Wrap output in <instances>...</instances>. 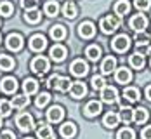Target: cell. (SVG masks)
<instances>
[{
    "label": "cell",
    "instance_id": "obj_1",
    "mask_svg": "<svg viewBox=\"0 0 151 139\" xmlns=\"http://www.w3.org/2000/svg\"><path fill=\"white\" fill-rule=\"evenodd\" d=\"M118 26H120V17L118 16H106V17H103L101 21H99V28H101V31L103 33H106V35H111L113 31L118 30Z\"/></svg>",
    "mask_w": 151,
    "mask_h": 139
},
{
    "label": "cell",
    "instance_id": "obj_2",
    "mask_svg": "<svg viewBox=\"0 0 151 139\" xmlns=\"http://www.w3.org/2000/svg\"><path fill=\"white\" fill-rule=\"evenodd\" d=\"M150 40H151V37L146 35L144 31H139V33L136 35V47H137V52H139L141 56H146V54L151 52Z\"/></svg>",
    "mask_w": 151,
    "mask_h": 139
},
{
    "label": "cell",
    "instance_id": "obj_3",
    "mask_svg": "<svg viewBox=\"0 0 151 139\" xmlns=\"http://www.w3.org/2000/svg\"><path fill=\"white\" fill-rule=\"evenodd\" d=\"M49 59L44 58V56H37L33 61H31V71L37 73V75H44L49 71Z\"/></svg>",
    "mask_w": 151,
    "mask_h": 139
},
{
    "label": "cell",
    "instance_id": "obj_4",
    "mask_svg": "<svg viewBox=\"0 0 151 139\" xmlns=\"http://www.w3.org/2000/svg\"><path fill=\"white\" fill-rule=\"evenodd\" d=\"M111 47L115 52H125L129 47H130V38L123 33V35H116L111 42Z\"/></svg>",
    "mask_w": 151,
    "mask_h": 139
},
{
    "label": "cell",
    "instance_id": "obj_5",
    "mask_svg": "<svg viewBox=\"0 0 151 139\" xmlns=\"http://www.w3.org/2000/svg\"><path fill=\"white\" fill-rule=\"evenodd\" d=\"M16 125L19 127V130L28 132V130L33 129V117H31L30 113H21V115H17V118H16Z\"/></svg>",
    "mask_w": 151,
    "mask_h": 139
},
{
    "label": "cell",
    "instance_id": "obj_6",
    "mask_svg": "<svg viewBox=\"0 0 151 139\" xmlns=\"http://www.w3.org/2000/svg\"><path fill=\"white\" fill-rule=\"evenodd\" d=\"M5 45H7L9 50H14V52L21 50L23 49V37L19 33H11L7 37V40H5Z\"/></svg>",
    "mask_w": 151,
    "mask_h": 139
},
{
    "label": "cell",
    "instance_id": "obj_7",
    "mask_svg": "<svg viewBox=\"0 0 151 139\" xmlns=\"http://www.w3.org/2000/svg\"><path fill=\"white\" fill-rule=\"evenodd\" d=\"M70 70H71V73L75 77H83V75L89 73V64L83 61V59H75V61L71 63Z\"/></svg>",
    "mask_w": 151,
    "mask_h": 139
},
{
    "label": "cell",
    "instance_id": "obj_8",
    "mask_svg": "<svg viewBox=\"0 0 151 139\" xmlns=\"http://www.w3.org/2000/svg\"><path fill=\"white\" fill-rule=\"evenodd\" d=\"M101 99H103L104 103H108V104L116 103V101H118V92H116V89L111 87V85H106L104 89H101Z\"/></svg>",
    "mask_w": 151,
    "mask_h": 139
},
{
    "label": "cell",
    "instance_id": "obj_9",
    "mask_svg": "<svg viewBox=\"0 0 151 139\" xmlns=\"http://www.w3.org/2000/svg\"><path fill=\"white\" fill-rule=\"evenodd\" d=\"M94 33H96V26H94L92 21H83V23L78 24V35H80V38H92Z\"/></svg>",
    "mask_w": 151,
    "mask_h": 139
},
{
    "label": "cell",
    "instance_id": "obj_10",
    "mask_svg": "<svg viewBox=\"0 0 151 139\" xmlns=\"http://www.w3.org/2000/svg\"><path fill=\"white\" fill-rule=\"evenodd\" d=\"M45 47H47V40H45L44 35L37 33V35H33V37L30 38V49L31 50H35V52H42Z\"/></svg>",
    "mask_w": 151,
    "mask_h": 139
},
{
    "label": "cell",
    "instance_id": "obj_11",
    "mask_svg": "<svg viewBox=\"0 0 151 139\" xmlns=\"http://www.w3.org/2000/svg\"><path fill=\"white\" fill-rule=\"evenodd\" d=\"M63 117H64V109H63V106L54 104V106H50V108L47 109V120H49V122H52V124L61 122V120H63Z\"/></svg>",
    "mask_w": 151,
    "mask_h": 139
},
{
    "label": "cell",
    "instance_id": "obj_12",
    "mask_svg": "<svg viewBox=\"0 0 151 139\" xmlns=\"http://www.w3.org/2000/svg\"><path fill=\"white\" fill-rule=\"evenodd\" d=\"M148 26V17L144 14H136L132 19H130V28L134 31H144V28Z\"/></svg>",
    "mask_w": 151,
    "mask_h": 139
},
{
    "label": "cell",
    "instance_id": "obj_13",
    "mask_svg": "<svg viewBox=\"0 0 151 139\" xmlns=\"http://www.w3.org/2000/svg\"><path fill=\"white\" fill-rule=\"evenodd\" d=\"M0 89H2L5 94H14L16 89H17V82H16V78L5 77L2 82H0Z\"/></svg>",
    "mask_w": 151,
    "mask_h": 139
},
{
    "label": "cell",
    "instance_id": "obj_14",
    "mask_svg": "<svg viewBox=\"0 0 151 139\" xmlns=\"http://www.w3.org/2000/svg\"><path fill=\"white\" fill-rule=\"evenodd\" d=\"M37 136H38V139H54V132L47 124L40 122V124H37Z\"/></svg>",
    "mask_w": 151,
    "mask_h": 139
},
{
    "label": "cell",
    "instance_id": "obj_15",
    "mask_svg": "<svg viewBox=\"0 0 151 139\" xmlns=\"http://www.w3.org/2000/svg\"><path fill=\"white\" fill-rule=\"evenodd\" d=\"M115 78H116L118 84H129V82L132 80V73H130L129 68L122 66V68H118V70L115 71Z\"/></svg>",
    "mask_w": 151,
    "mask_h": 139
},
{
    "label": "cell",
    "instance_id": "obj_16",
    "mask_svg": "<svg viewBox=\"0 0 151 139\" xmlns=\"http://www.w3.org/2000/svg\"><path fill=\"white\" fill-rule=\"evenodd\" d=\"M101 103L99 101H91V103H87V106L83 108V113L89 117V118H94V117H97L99 113H101Z\"/></svg>",
    "mask_w": 151,
    "mask_h": 139
},
{
    "label": "cell",
    "instance_id": "obj_17",
    "mask_svg": "<svg viewBox=\"0 0 151 139\" xmlns=\"http://www.w3.org/2000/svg\"><path fill=\"white\" fill-rule=\"evenodd\" d=\"M70 94H71L75 99L83 97V96L87 94V87H85V84H83V82H73V85H71V89H70Z\"/></svg>",
    "mask_w": 151,
    "mask_h": 139
},
{
    "label": "cell",
    "instance_id": "obj_18",
    "mask_svg": "<svg viewBox=\"0 0 151 139\" xmlns=\"http://www.w3.org/2000/svg\"><path fill=\"white\" fill-rule=\"evenodd\" d=\"M116 70V59L113 58V56H108L103 64H101V71H103V75H111V71H115Z\"/></svg>",
    "mask_w": 151,
    "mask_h": 139
},
{
    "label": "cell",
    "instance_id": "obj_19",
    "mask_svg": "<svg viewBox=\"0 0 151 139\" xmlns=\"http://www.w3.org/2000/svg\"><path fill=\"white\" fill-rule=\"evenodd\" d=\"M76 134V125L73 122H64L61 125V136L66 139H71Z\"/></svg>",
    "mask_w": 151,
    "mask_h": 139
},
{
    "label": "cell",
    "instance_id": "obj_20",
    "mask_svg": "<svg viewBox=\"0 0 151 139\" xmlns=\"http://www.w3.org/2000/svg\"><path fill=\"white\" fill-rule=\"evenodd\" d=\"M23 91L26 96H31V94H35L38 91V82L35 80V78H26L24 82H23Z\"/></svg>",
    "mask_w": 151,
    "mask_h": 139
},
{
    "label": "cell",
    "instance_id": "obj_21",
    "mask_svg": "<svg viewBox=\"0 0 151 139\" xmlns=\"http://www.w3.org/2000/svg\"><path fill=\"white\" fill-rule=\"evenodd\" d=\"M103 122H104V125L108 129H113V127H116V125L120 124V115L115 113V111H109V113H106Z\"/></svg>",
    "mask_w": 151,
    "mask_h": 139
},
{
    "label": "cell",
    "instance_id": "obj_22",
    "mask_svg": "<svg viewBox=\"0 0 151 139\" xmlns=\"http://www.w3.org/2000/svg\"><path fill=\"white\" fill-rule=\"evenodd\" d=\"M30 103V97L26 96V94H19V96H14V99L11 101V104H12V108H17V109H23L26 104Z\"/></svg>",
    "mask_w": 151,
    "mask_h": 139
},
{
    "label": "cell",
    "instance_id": "obj_23",
    "mask_svg": "<svg viewBox=\"0 0 151 139\" xmlns=\"http://www.w3.org/2000/svg\"><path fill=\"white\" fill-rule=\"evenodd\" d=\"M40 17H42V12L38 11V9H28V11H24V21L26 23H38L40 21Z\"/></svg>",
    "mask_w": 151,
    "mask_h": 139
},
{
    "label": "cell",
    "instance_id": "obj_24",
    "mask_svg": "<svg viewBox=\"0 0 151 139\" xmlns=\"http://www.w3.org/2000/svg\"><path fill=\"white\" fill-rule=\"evenodd\" d=\"M66 37V28L64 26H61V24H56V26H52L50 28V38L52 40H56V42H59Z\"/></svg>",
    "mask_w": 151,
    "mask_h": 139
},
{
    "label": "cell",
    "instance_id": "obj_25",
    "mask_svg": "<svg viewBox=\"0 0 151 139\" xmlns=\"http://www.w3.org/2000/svg\"><path fill=\"white\" fill-rule=\"evenodd\" d=\"M50 58L54 59V61H63L64 58H66V49L63 45H54L52 49H50Z\"/></svg>",
    "mask_w": 151,
    "mask_h": 139
},
{
    "label": "cell",
    "instance_id": "obj_26",
    "mask_svg": "<svg viewBox=\"0 0 151 139\" xmlns=\"http://www.w3.org/2000/svg\"><path fill=\"white\" fill-rule=\"evenodd\" d=\"M123 97L127 101H130V103H136V101H139V97H141V92H139V89H136V87H127L123 91Z\"/></svg>",
    "mask_w": 151,
    "mask_h": 139
},
{
    "label": "cell",
    "instance_id": "obj_27",
    "mask_svg": "<svg viewBox=\"0 0 151 139\" xmlns=\"http://www.w3.org/2000/svg\"><path fill=\"white\" fill-rule=\"evenodd\" d=\"M120 120L123 122V124H130V122H134V109L129 108V106H123V108L120 109Z\"/></svg>",
    "mask_w": 151,
    "mask_h": 139
},
{
    "label": "cell",
    "instance_id": "obj_28",
    "mask_svg": "<svg viewBox=\"0 0 151 139\" xmlns=\"http://www.w3.org/2000/svg\"><path fill=\"white\" fill-rule=\"evenodd\" d=\"M76 12H78V9H76V5L73 2H66L63 5V14H64V17L73 19V17H76Z\"/></svg>",
    "mask_w": 151,
    "mask_h": 139
},
{
    "label": "cell",
    "instance_id": "obj_29",
    "mask_svg": "<svg viewBox=\"0 0 151 139\" xmlns=\"http://www.w3.org/2000/svg\"><path fill=\"white\" fill-rule=\"evenodd\" d=\"M129 11H130V4H129V0H118V2L115 4V12H116L118 17H120V16H125Z\"/></svg>",
    "mask_w": 151,
    "mask_h": 139
},
{
    "label": "cell",
    "instance_id": "obj_30",
    "mask_svg": "<svg viewBox=\"0 0 151 139\" xmlns=\"http://www.w3.org/2000/svg\"><path fill=\"white\" fill-rule=\"evenodd\" d=\"M14 59L11 58V56H5V54H0V70H4V71H9V70H12L14 68Z\"/></svg>",
    "mask_w": 151,
    "mask_h": 139
},
{
    "label": "cell",
    "instance_id": "obj_31",
    "mask_svg": "<svg viewBox=\"0 0 151 139\" xmlns=\"http://www.w3.org/2000/svg\"><path fill=\"white\" fill-rule=\"evenodd\" d=\"M129 61H130V66L136 68V70H142L144 68V56H141L139 52H134Z\"/></svg>",
    "mask_w": 151,
    "mask_h": 139
},
{
    "label": "cell",
    "instance_id": "obj_32",
    "mask_svg": "<svg viewBox=\"0 0 151 139\" xmlns=\"http://www.w3.org/2000/svg\"><path fill=\"white\" fill-rule=\"evenodd\" d=\"M148 117H150V115H148V109L146 108H137V109H134V122H136V124H144V122H146V120H148Z\"/></svg>",
    "mask_w": 151,
    "mask_h": 139
},
{
    "label": "cell",
    "instance_id": "obj_33",
    "mask_svg": "<svg viewBox=\"0 0 151 139\" xmlns=\"http://www.w3.org/2000/svg\"><path fill=\"white\" fill-rule=\"evenodd\" d=\"M44 11H45L47 16H50V17H54V16L59 12V4L56 2V0H49L45 4V7H44Z\"/></svg>",
    "mask_w": 151,
    "mask_h": 139
},
{
    "label": "cell",
    "instance_id": "obj_34",
    "mask_svg": "<svg viewBox=\"0 0 151 139\" xmlns=\"http://www.w3.org/2000/svg\"><path fill=\"white\" fill-rule=\"evenodd\" d=\"M85 56H87L91 61H97V59L101 58V49L97 45H89L85 49Z\"/></svg>",
    "mask_w": 151,
    "mask_h": 139
},
{
    "label": "cell",
    "instance_id": "obj_35",
    "mask_svg": "<svg viewBox=\"0 0 151 139\" xmlns=\"http://www.w3.org/2000/svg\"><path fill=\"white\" fill-rule=\"evenodd\" d=\"M71 85H73V82H71L70 78L61 77V78H59V82H58V85H56V89H58L59 92H70Z\"/></svg>",
    "mask_w": 151,
    "mask_h": 139
},
{
    "label": "cell",
    "instance_id": "obj_36",
    "mask_svg": "<svg viewBox=\"0 0 151 139\" xmlns=\"http://www.w3.org/2000/svg\"><path fill=\"white\" fill-rule=\"evenodd\" d=\"M50 101V94L49 92H42L37 96V101H35V104H37V108H44L47 106V103Z\"/></svg>",
    "mask_w": 151,
    "mask_h": 139
},
{
    "label": "cell",
    "instance_id": "obj_37",
    "mask_svg": "<svg viewBox=\"0 0 151 139\" xmlns=\"http://www.w3.org/2000/svg\"><path fill=\"white\" fill-rule=\"evenodd\" d=\"M116 139H136V134H134V130H132L130 127H125V129L118 130Z\"/></svg>",
    "mask_w": 151,
    "mask_h": 139
},
{
    "label": "cell",
    "instance_id": "obj_38",
    "mask_svg": "<svg viewBox=\"0 0 151 139\" xmlns=\"http://www.w3.org/2000/svg\"><path fill=\"white\" fill-rule=\"evenodd\" d=\"M91 84H92V87H94L96 91H101V89H104V87H106L104 77H101V75H96V77H92Z\"/></svg>",
    "mask_w": 151,
    "mask_h": 139
},
{
    "label": "cell",
    "instance_id": "obj_39",
    "mask_svg": "<svg viewBox=\"0 0 151 139\" xmlns=\"http://www.w3.org/2000/svg\"><path fill=\"white\" fill-rule=\"evenodd\" d=\"M11 111H12V104L9 103V101H0V115L2 117H7V115H11Z\"/></svg>",
    "mask_w": 151,
    "mask_h": 139
},
{
    "label": "cell",
    "instance_id": "obj_40",
    "mask_svg": "<svg viewBox=\"0 0 151 139\" xmlns=\"http://www.w3.org/2000/svg\"><path fill=\"white\" fill-rule=\"evenodd\" d=\"M0 14L5 16V17L12 14V4L11 2H0Z\"/></svg>",
    "mask_w": 151,
    "mask_h": 139
},
{
    "label": "cell",
    "instance_id": "obj_41",
    "mask_svg": "<svg viewBox=\"0 0 151 139\" xmlns=\"http://www.w3.org/2000/svg\"><path fill=\"white\" fill-rule=\"evenodd\" d=\"M134 5L137 7V11H148L151 7V0H134Z\"/></svg>",
    "mask_w": 151,
    "mask_h": 139
},
{
    "label": "cell",
    "instance_id": "obj_42",
    "mask_svg": "<svg viewBox=\"0 0 151 139\" xmlns=\"http://www.w3.org/2000/svg\"><path fill=\"white\" fill-rule=\"evenodd\" d=\"M59 75H50V77L47 78V80H44V84H45L49 89H56V85H58V82H59Z\"/></svg>",
    "mask_w": 151,
    "mask_h": 139
},
{
    "label": "cell",
    "instance_id": "obj_43",
    "mask_svg": "<svg viewBox=\"0 0 151 139\" xmlns=\"http://www.w3.org/2000/svg\"><path fill=\"white\" fill-rule=\"evenodd\" d=\"M21 5L24 11L28 9H37V0H21Z\"/></svg>",
    "mask_w": 151,
    "mask_h": 139
},
{
    "label": "cell",
    "instance_id": "obj_44",
    "mask_svg": "<svg viewBox=\"0 0 151 139\" xmlns=\"http://www.w3.org/2000/svg\"><path fill=\"white\" fill-rule=\"evenodd\" d=\"M0 139H16V136H14V132H11V130H4L0 134Z\"/></svg>",
    "mask_w": 151,
    "mask_h": 139
},
{
    "label": "cell",
    "instance_id": "obj_45",
    "mask_svg": "<svg viewBox=\"0 0 151 139\" xmlns=\"http://www.w3.org/2000/svg\"><path fill=\"white\" fill-rule=\"evenodd\" d=\"M141 136H142V139H151V125H148V127L142 130Z\"/></svg>",
    "mask_w": 151,
    "mask_h": 139
},
{
    "label": "cell",
    "instance_id": "obj_46",
    "mask_svg": "<svg viewBox=\"0 0 151 139\" xmlns=\"http://www.w3.org/2000/svg\"><path fill=\"white\" fill-rule=\"evenodd\" d=\"M146 97L151 101V85H148V87H146Z\"/></svg>",
    "mask_w": 151,
    "mask_h": 139
},
{
    "label": "cell",
    "instance_id": "obj_47",
    "mask_svg": "<svg viewBox=\"0 0 151 139\" xmlns=\"http://www.w3.org/2000/svg\"><path fill=\"white\" fill-rule=\"evenodd\" d=\"M0 125H2V120H0Z\"/></svg>",
    "mask_w": 151,
    "mask_h": 139
},
{
    "label": "cell",
    "instance_id": "obj_48",
    "mask_svg": "<svg viewBox=\"0 0 151 139\" xmlns=\"http://www.w3.org/2000/svg\"><path fill=\"white\" fill-rule=\"evenodd\" d=\"M26 139H30V138H26Z\"/></svg>",
    "mask_w": 151,
    "mask_h": 139
},
{
    "label": "cell",
    "instance_id": "obj_49",
    "mask_svg": "<svg viewBox=\"0 0 151 139\" xmlns=\"http://www.w3.org/2000/svg\"><path fill=\"white\" fill-rule=\"evenodd\" d=\"M0 40H2V38H0Z\"/></svg>",
    "mask_w": 151,
    "mask_h": 139
}]
</instances>
